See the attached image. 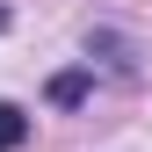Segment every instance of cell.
I'll use <instances>...</instances> for the list:
<instances>
[{
  "label": "cell",
  "instance_id": "1",
  "mask_svg": "<svg viewBox=\"0 0 152 152\" xmlns=\"http://www.w3.org/2000/svg\"><path fill=\"white\" fill-rule=\"evenodd\" d=\"M22 138H29V116H22L15 102H0V152H15Z\"/></svg>",
  "mask_w": 152,
  "mask_h": 152
},
{
  "label": "cell",
  "instance_id": "2",
  "mask_svg": "<svg viewBox=\"0 0 152 152\" xmlns=\"http://www.w3.org/2000/svg\"><path fill=\"white\" fill-rule=\"evenodd\" d=\"M0 29H7V7H0Z\"/></svg>",
  "mask_w": 152,
  "mask_h": 152
}]
</instances>
